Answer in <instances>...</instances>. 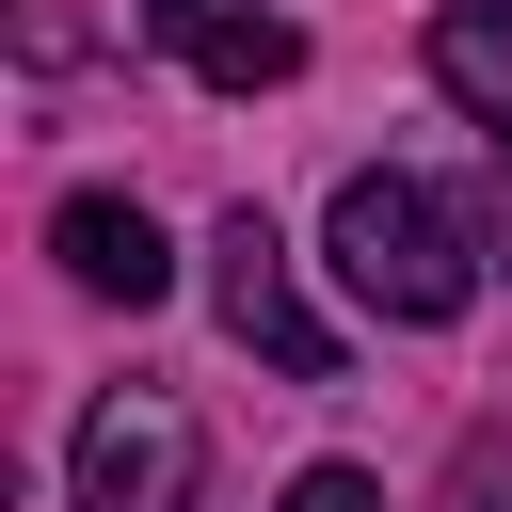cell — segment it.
Instances as JSON below:
<instances>
[{
  "label": "cell",
  "mask_w": 512,
  "mask_h": 512,
  "mask_svg": "<svg viewBox=\"0 0 512 512\" xmlns=\"http://www.w3.org/2000/svg\"><path fill=\"white\" fill-rule=\"evenodd\" d=\"M192 416L160 400V384H112L96 416H80V448H64V512H192Z\"/></svg>",
  "instance_id": "3957f363"
},
{
  "label": "cell",
  "mask_w": 512,
  "mask_h": 512,
  "mask_svg": "<svg viewBox=\"0 0 512 512\" xmlns=\"http://www.w3.org/2000/svg\"><path fill=\"white\" fill-rule=\"evenodd\" d=\"M320 240H336V288L368 320H464L480 304V240H464V208L432 176H336Z\"/></svg>",
  "instance_id": "6da1fadb"
},
{
  "label": "cell",
  "mask_w": 512,
  "mask_h": 512,
  "mask_svg": "<svg viewBox=\"0 0 512 512\" xmlns=\"http://www.w3.org/2000/svg\"><path fill=\"white\" fill-rule=\"evenodd\" d=\"M448 512H512V464H496V448H464V480H448Z\"/></svg>",
  "instance_id": "ba28073f"
},
{
  "label": "cell",
  "mask_w": 512,
  "mask_h": 512,
  "mask_svg": "<svg viewBox=\"0 0 512 512\" xmlns=\"http://www.w3.org/2000/svg\"><path fill=\"white\" fill-rule=\"evenodd\" d=\"M272 512H384V480H368V464H304Z\"/></svg>",
  "instance_id": "52a82bcc"
},
{
  "label": "cell",
  "mask_w": 512,
  "mask_h": 512,
  "mask_svg": "<svg viewBox=\"0 0 512 512\" xmlns=\"http://www.w3.org/2000/svg\"><path fill=\"white\" fill-rule=\"evenodd\" d=\"M144 32H160L208 96H272V80L304 64V32H288L272 0H144Z\"/></svg>",
  "instance_id": "5b68a950"
},
{
  "label": "cell",
  "mask_w": 512,
  "mask_h": 512,
  "mask_svg": "<svg viewBox=\"0 0 512 512\" xmlns=\"http://www.w3.org/2000/svg\"><path fill=\"white\" fill-rule=\"evenodd\" d=\"M48 256H64L80 304H160V288H176V240H160L128 192H64V208H48Z\"/></svg>",
  "instance_id": "277c9868"
},
{
  "label": "cell",
  "mask_w": 512,
  "mask_h": 512,
  "mask_svg": "<svg viewBox=\"0 0 512 512\" xmlns=\"http://www.w3.org/2000/svg\"><path fill=\"white\" fill-rule=\"evenodd\" d=\"M208 304H224V336H240L272 384H336V320L304 304V272H288V224H272V208H224V224H208Z\"/></svg>",
  "instance_id": "7a4b0ae2"
},
{
  "label": "cell",
  "mask_w": 512,
  "mask_h": 512,
  "mask_svg": "<svg viewBox=\"0 0 512 512\" xmlns=\"http://www.w3.org/2000/svg\"><path fill=\"white\" fill-rule=\"evenodd\" d=\"M432 80L512 144V0H448V16H432Z\"/></svg>",
  "instance_id": "8992f818"
}]
</instances>
